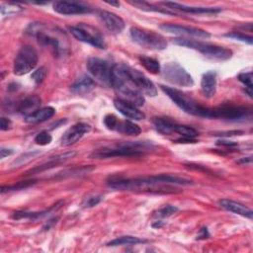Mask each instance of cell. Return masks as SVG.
I'll use <instances>...</instances> for the list:
<instances>
[{
	"label": "cell",
	"mask_w": 253,
	"mask_h": 253,
	"mask_svg": "<svg viewBox=\"0 0 253 253\" xmlns=\"http://www.w3.org/2000/svg\"><path fill=\"white\" fill-rule=\"evenodd\" d=\"M108 186L120 191H148L156 193H174V185H192V180L172 175L160 174L138 178H124L112 176L107 181Z\"/></svg>",
	"instance_id": "obj_1"
},
{
	"label": "cell",
	"mask_w": 253,
	"mask_h": 253,
	"mask_svg": "<svg viewBox=\"0 0 253 253\" xmlns=\"http://www.w3.org/2000/svg\"><path fill=\"white\" fill-rule=\"evenodd\" d=\"M60 32L55 29H49L41 23L31 24L27 29V34L35 37L41 45L48 47L56 57L63 55L67 51V46L64 43L65 36Z\"/></svg>",
	"instance_id": "obj_2"
},
{
	"label": "cell",
	"mask_w": 253,
	"mask_h": 253,
	"mask_svg": "<svg viewBox=\"0 0 253 253\" xmlns=\"http://www.w3.org/2000/svg\"><path fill=\"white\" fill-rule=\"evenodd\" d=\"M154 145L150 141H127L120 144H116L111 147H105L93 151L90 155L91 158L105 159L112 157H131L140 156L144 153L152 150Z\"/></svg>",
	"instance_id": "obj_3"
},
{
	"label": "cell",
	"mask_w": 253,
	"mask_h": 253,
	"mask_svg": "<svg viewBox=\"0 0 253 253\" xmlns=\"http://www.w3.org/2000/svg\"><path fill=\"white\" fill-rule=\"evenodd\" d=\"M173 42L181 46L195 49L211 59L224 61L232 56V51L230 49L201 41L190 40L187 38H177L173 40Z\"/></svg>",
	"instance_id": "obj_4"
},
{
	"label": "cell",
	"mask_w": 253,
	"mask_h": 253,
	"mask_svg": "<svg viewBox=\"0 0 253 253\" xmlns=\"http://www.w3.org/2000/svg\"><path fill=\"white\" fill-rule=\"evenodd\" d=\"M160 88L162 91L174 102L176 106H178L185 113L202 118H210V108L200 105L191 97L182 93L181 91L161 85Z\"/></svg>",
	"instance_id": "obj_5"
},
{
	"label": "cell",
	"mask_w": 253,
	"mask_h": 253,
	"mask_svg": "<svg viewBox=\"0 0 253 253\" xmlns=\"http://www.w3.org/2000/svg\"><path fill=\"white\" fill-rule=\"evenodd\" d=\"M115 68L142 95L150 97H154L157 95V89L155 85L142 72L126 64H116Z\"/></svg>",
	"instance_id": "obj_6"
},
{
	"label": "cell",
	"mask_w": 253,
	"mask_h": 253,
	"mask_svg": "<svg viewBox=\"0 0 253 253\" xmlns=\"http://www.w3.org/2000/svg\"><path fill=\"white\" fill-rule=\"evenodd\" d=\"M112 87L115 89L116 93L119 95V99L128 102L136 107H141L144 105L143 95L136 90L125 77H123L114 66V80Z\"/></svg>",
	"instance_id": "obj_7"
},
{
	"label": "cell",
	"mask_w": 253,
	"mask_h": 253,
	"mask_svg": "<svg viewBox=\"0 0 253 253\" xmlns=\"http://www.w3.org/2000/svg\"><path fill=\"white\" fill-rule=\"evenodd\" d=\"M130 38L140 46L151 50H163L167 47V41L161 35L137 27L129 29Z\"/></svg>",
	"instance_id": "obj_8"
},
{
	"label": "cell",
	"mask_w": 253,
	"mask_h": 253,
	"mask_svg": "<svg viewBox=\"0 0 253 253\" xmlns=\"http://www.w3.org/2000/svg\"><path fill=\"white\" fill-rule=\"evenodd\" d=\"M68 30L72 34V36L80 42H83L101 49H105L107 46L103 36L93 26L80 23L78 25L69 27Z\"/></svg>",
	"instance_id": "obj_9"
},
{
	"label": "cell",
	"mask_w": 253,
	"mask_h": 253,
	"mask_svg": "<svg viewBox=\"0 0 253 253\" xmlns=\"http://www.w3.org/2000/svg\"><path fill=\"white\" fill-rule=\"evenodd\" d=\"M38 52L32 45H23L14 60L13 71L16 75L22 76L34 70L38 64Z\"/></svg>",
	"instance_id": "obj_10"
},
{
	"label": "cell",
	"mask_w": 253,
	"mask_h": 253,
	"mask_svg": "<svg viewBox=\"0 0 253 253\" xmlns=\"http://www.w3.org/2000/svg\"><path fill=\"white\" fill-rule=\"evenodd\" d=\"M114 66L108 60L98 57H90L87 61V69L91 76L108 87L113 85Z\"/></svg>",
	"instance_id": "obj_11"
},
{
	"label": "cell",
	"mask_w": 253,
	"mask_h": 253,
	"mask_svg": "<svg viewBox=\"0 0 253 253\" xmlns=\"http://www.w3.org/2000/svg\"><path fill=\"white\" fill-rule=\"evenodd\" d=\"M162 76L166 81L180 87H191L194 85L193 77L177 62L166 63L162 68Z\"/></svg>",
	"instance_id": "obj_12"
},
{
	"label": "cell",
	"mask_w": 253,
	"mask_h": 253,
	"mask_svg": "<svg viewBox=\"0 0 253 253\" xmlns=\"http://www.w3.org/2000/svg\"><path fill=\"white\" fill-rule=\"evenodd\" d=\"M251 115V110L241 106L222 105L216 108L210 109V118L223 119L228 121L244 120Z\"/></svg>",
	"instance_id": "obj_13"
},
{
	"label": "cell",
	"mask_w": 253,
	"mask_h": 253,
	"mask_svg": "<svg viewBox=\"0 0 253 253\" xmlns=\"http://www.w3.org/2000/svg\"><path fill=\"white\" fill-rule=\"evenodd\" d=\"M104 125L106 126V127L108 129L118 131L125 135L136 136L141 132L140 127L136 124H134L128 120L121 121L113 114H109V115L105 116Z\"/></svg>",
	"instance_id": "obj_14"
},
{
	"label": "cell",
	"mask_w": 253,
	"mask_h": 253,
	"mask_svg": "<svg viewBox=\"0 0 253 253\" xmlns=\"http://www.w3.org/2000/svg\"><path fill=\"white\" fill-rule=\"evenodd\" d=\"M159 29L169 33V34H174L177 36H182V37H192L196 39H209L211 38V34L205 30L199 29V28H193V27H188V26H182V25H177V24H168L164 23L159 26Z\"/></svg>",
	"instance_id": "obj_15"
},
{
	"label": "cell",
	"mask_w": 253,
	"mask_h": 253,
	"mask_svg": "<svg viewBox=\"0 0 253 253\" xmlns=\"http://www.w3.org/2000/svg\"><path fill=\"white\" fill-rule=\"evenodd\" d=\"M52 8L61 15H81L92 11L88 5L77 1H56L53 3Z\"/></svg>",
	"instance_id": "obj_16"
},
{
	"label": "cell",
	"mask_w": 253,
	"mask_h": 253,
	"mask_svg": "<svg viewBox=\"0 0 253 253\" xmlns=\"http://www.w3.org/2000/svg\"><path fill=\"white\" fill-rule=\"evenodd\" d=\"M91 129L90 125L86 123H77L69 127L61 136L60 138V145L61 146H69L77 142L82 136L89 132Z\"/></svg>",
	"instance_id": "obj_17"
},
{
	"label": "cell",
	"mask_w": 253,
	"mask_h": 253,
	"mask_svg": "<svg viewBox=\"0 0 253 253\" xmlns=\"http://www.w3.org/2000/svg\"><path fill=\"white\" fill-rule=\"evenodd\" d=\"M97 16L105 28L114 34H119L125 29V21L113 12L99 11Z\"/></svg>",
	"instance_id": "obj_18"
},
{
	"label": "cell",
	"mask_w": 253,
	"mask_h": 253,
	"mask_svg": "<svg viewBox=\"0 0 253 253\" xmlns=\"http://www.w3.org/2000/svg\"><path fill=\"white\" fill-rule=\"evenodd\" d=\"M115 108L126 118L133 120V121H141L145 118V115L138 109V107L126 102L122 99H115L114 100Z\"/></svg>",
	"instance_id": "obj_19"
},
{
	"label": "cell",
	"mask_w": 253,
	"mask_h": 253,
	"mask_svg": "<svg viewBox=\"0 0 253 253\" xmlns=\"http://www.w3.org/2000/svg\"><path fill=\"white\" fill-rule=\"evenodd\" d=\"M76 154H77L76 151H68V152H65V153H62V154L50 157V159L48 161L42 163V165L36 166L35 168L30 169L29 171H27L26 175L37 174V173H41L42 171L48 170V169H50V168H52V167H54V166H56L58 164H61L63 162H66V161L72 159Z\"/></svg>",
	"instance_id": "obj_20"
},
{
	"label": "cell",
	"mask_w": 253,
	"mask_h": 253,
	"mask_svg": "<svg viewBox=\"0 0 253 253\" xmlns=\"http://www.w3.org/2000/svg\"><path fill=\"white\" fill-rule=\"evenodd\" d=\"M163 5L167 6L168 9H174L177 11H182L184 13L190 14H216L221 11L220 8L216 7H195L187 6L185 4H180L177 2H163Z\"/></svg>",
	"instance_id": "obj_21"
},
{
	"label": "cell",
	"mask_w": 253,
	"mask_h": 253,
	"mask_svg": "<svg viewBox=\"0 0 253 253\" xmlns=\"http://www.w3.org/2000/svg\"><path fill=\"white\" fill-rule=\"evenodd\" d=\"M218 206L227 211L239 214L246 218L252 219V217H253L252 210L238 202H235V201H232L229 199H221L218 201Z\"/></svg>",
	"instance_id": "obj_22"
},
{
	"label": "cell",
	"mask_w": 253,
	"mask_h": 253,
	"mask_svg": "<svg viewBox=\"0 0 253 253\" xmlns=\"http://www.w3.org/2000/svg\"><path fill=\"white\" fill-rule=\"evenodd\" d=\"M201 89L206 98H212L216 92V73L210 70L203 74L201 80Z\"/></svg>",
	"instance_id": "obj_23"
},
{
	"label": "cell",
	"mask_w": 253,
	"mask_h": 253,
	"mask_svg": "<svg viewBox=\"0 0 253 253\" xmlns=\"http://www.w3.org/2000/svg\"><path fill=\"white\" fill-rule=\"evenodd\" d=\"M40 106H41V98L37 95H30L19 103L17 107V112L26 117L33 114L37 110H39Z\"/></svg>",
	"instance_id": "obj_24"
},
{
	"label": "cell",
	"mask_w": 253,
	"mask_h": 253,
	"mask_svg": "<svg viewBox=\"0 0 253 253\" xmlns=\"http://www.w3.org/2000/svg\"><path fill=\"white\" fill-rule=\"evenodd\" d=\"M55 114V110L52 107H43L40 108L33 114L25 117V122L28 124H38L42 123L51 117H53Z\"/></svg>",
	"instance_id": "obj_25"
},
{
	"label": "cell",
	"mask_w": 253,
	"mask_h": 253,
	"mask_svg": "<svg viewBox=\"0 0 253 253\" xmlns=\"http://www.w3.org/2000/svg\"><path fill=\"white\" fill-rule=\"evenodd\" d=\"M95 86V82L94 80L84 74L82 76H80L71 86V91L75 94H79V95H83V94H86V93H89Z\"/></svg>",
	"instance_id": "obj_26"
},
{
	"label": "cell",
	"mask_w": 253,
	"mask_h": 253,
	"mask_svg": "<svg viewBox=\"0 0 253 253\" xmlns=\"http://www.w3.org/2000/svg\"><path fill=\"white\" fill-rule=\"evenodd\" d=\"M62 202L60 203H57L56 205H54L52 208H50L49 210H46V211H15L13 214H12V218L14 219H38V218H42L43 216H46L47 214H49L52 210L54 209H58Z\"/></svg>",
	"instance_id": "obj_27"
},
{
	"label": "cell",
	"mask_w": 253,
	"mask_h": 253,
	"mask_svg": "<svg viewBox=\"0 0 253 253\" xmlns=\"http://www.w3.org/2000/svg\"><path fill=\"white\" fill-rule=\"evenodd\" d=\"M152 124L158 132L162 134H170L174 132V126L176 123L168 118H154Z\"/></svg>",
	"instance_id": "obj_28"
},
{
	"label": "cell",
	"mask_w": 253,
	"mask_h": 253,
	"mask_svg": "<svg viewBox=\"0 0 253 253\" xmlns=\"http://www.w3.org/2000/svg\"><path fill=\"white\" fill-rule=\"evenodd\" d=\"M146 239H141L139 237L135 236H130V235H126V236H121L118 238H115L111 240L110 242L107 243L108 246H122V245H136L140 243H146Z\"/></svg>",
	"instance_id": "obj_29"
},
{
	"label": "cell",
	"mask_w": 253,
	"mask_h": 253,
	"mask_svg": "<svg viewBox=\"0 0 253 253\" xmlns=\"http://www.w3.org/2000/svg\"><path fill=\"white\" fill-rule=\"evenodd\" d=\"M139 63L150 73L152 74H157L160 72L161 70V66L158 60H156L155 58L149 57V56H145V55H140L138 57Z\"/></svg>",
	"instance_id": "obj_30"
},
{
	"label": "cell",
	"mask_w": 253,
	"mask_h": 253,
	"mask_svg": "<svg viewBox=\"0 0 253 253\" xmlns=\"http://www.w3.org/2000/svg\"><path fill=\"white\" fill-rule=\"evenodd\" d=\"M178 209L175 206H171V205H166L162 208H160L159 210H157L154 213H153V217L156 220H162L164 218H167L169 216H171L172 214H174L175 212H177ZM163 221V220H162Z\"/></svg>",
	"instance_id": "obj_31"
},
{
	"label": "cell",
	"mask_w": 253,
	"mask_h": 253,
	"mask_svg": "<svg viewBox=\"0 0 253 253\" xmlns=\"http://www.w3.org/2000/svg\"><path fill=\"white\" fill-rule=\"evenodd\" d=\"M174 132L179 133L183 137H189V138H196L199 135V132L195 128L188 126L178 125V124H175L174 126Z\"/></svg>",
	"instance_id": "obj_32"
},
{
	"label": "cell",
	"mask_w": 253,
	"mask_h": 253,
	"mask_svg": "<svg viewBox=\"0 0 253 253\" xmlns=\"http://www.w3.org/2000/svg\"><path fill=\"white\" fill-rule=\"evenodd\" d=\"M238 80L245 86V93L252 98V72H242L238 74Z\"/></svg>",
	"instance_id": "obj_33"
},
{
	"label": "cell",
	"mask_w": 253,
	"mask_h": 253,
	"mask_svg": "<svg viewBox=\"0 0 253 253\" xmlns=\"http://www.w3.org/2000/svg\"><path fill=\"white\" fill-rule=\"evenodd\" d=\"M36 183V180H28V181H22L18 182L17 184L9 185V186H2L1 187V194H4L5 192H11V191H18L26 189Z\"/></svg>",
	"instance_id": "obj_34"
},
{
	"label": "cell",
	"mask_w": 253,
	"mask_h": 253,
	"mask_svg": "<svg viewBox=\"0 0 253 253\" xmlns=\"http://www.w3.org/2000/svg\"><path fill=\"white\" fill-rule=\"evenodd\" d=\"M22 11V8L16 3H3L1 5V14L3 16H10Z\"/></svg>",
	"instance_id": "obj_35"
},
{
	"label": "cell",
	"mask_w": 253,
	"mask_h": 253,
	"mask_svg": "<svg viewBox=\"0 0 253 253\" xmlns=\"http://www.w3.org/2000/svg\"><path fill=\"white\" fill-rule=\"evenodd\" d=\"M52 140V136L51 134H49L48 131L46 130H42V131H40L36 136H35V142L39 145H42V146H44V145H47L51 142Z\"/></svg>",
	"instance_id": "obj_36"
},
{
	"label": "cell",
	"mask_w": 253,
	"mask_h": 253,
	"mask_svg": "<svg viewBox=\"0 0 253 253\" xmlns=\"http://www.w3.org/2000/svg\"><path fill=\"white\" fill-rule=\"evenodd\" d=\"M226 38H230L233 40H237V41H241L244 42H247L249 44H252L253 42V39L251 36H247L241 32H231V33H227L224 35Z\"/></svg>",
	"instance_id": "obj_37"
},
{
	"label": "cell",
	"mask_w": 253,
	"mask_h": 253,
	"mask_svg": "<svg viewBox=\"0 0 253 253\" xmlns=\"http://www.w3.org/2000/svg\"><path fill=\"white\" fill-rule=\"evenodd\" d=\"M103 200V197L100 195H93L90 196L88 198L85 199V201L83 202V207L84 208H92L97 206L101 201Z\"/></svg>",
	"instance_id": "obj_38"
},
{
	"label": "cell",
	"mask_w": 253,
	"mask_h": 253,
	"mask_svg": "<svg viewBox=\"0 0 253 253\" xmlns=\"http://www.w3.org/2000/svg\"><path fill=\"white\" fill-rule=\"evenodd\" d=\"M46 75V69L45 67H40L39 69H37L33 74H32V78L33 80L37 83V84H40L42 82V80L44 79Z\"/></svg>",
	"instance_id": "obj_39"
},
{
	"label": "cell",
	"mask_w": 253,
	"mask_h": 253,
	"mask_svg": "<svg viewBox=\"0 0 253 253\" xmlns=\"http://www.w3.org/2000/svg\"><path fill=\"white\" fill-rule=\"evenodd\" d=\"M0 128L1 130L5 131V130H9L12 128V122L10 119L2 117L0 120Z\"/></svg>",
	"instance_id": "obj_40"
},
{
	"label": "cell",
	"mask_w": 253,
	"mask_h": 253,
	"mask_svg": "<svg viewBox=\"0 0 253 253\" xmlns=\"http://www.w3.org/2000/svg\"><path fill=\"white\" fill-rule=\"evenodd\" d=\"M243 131L241 130H230V131H220V132H214L213 135L216 136H232V135H240Z\"/></svg>",
	"instance_id": "obj_41"
},
{
	"label": "cell",
	"mask_w": 253,
	"mask_h": 253,
	"mask_svg": "<svg viewBox=\"0 0 253 253\" xmlns=\"http://www.w3.org/2000/svg\"><path fill=\"white\" fill-rule=\"evenodd\" d=\"M209 237H210V233H209L207 227L201 228L200 231H199V234L197 235V239H206V238H209Z\"/></svg>",
	"instance_id": "obj_42"
},
{
	"label": "cell",
	"mask_w": 253,
	"mask_h": 253,
	"mask_svg": "<svg viewBox=\"0 0 253 253\" xmlns=\"http://www.w3.org/2000/svg\"><path fill=\"white\" fill-rule=\"evenodd\" d=\"M175 142L177 143H196L197 140L195 138H189V137H179L175 140Z\"/></svg>",
	"instance_id": "obj_43"
},
{
	"label": "cell",
	"mask_w": 253,
	"mask_h": 253,
	"mask_svg": "<svg viewBox=\"0 0 253 253\" xmlns=\"http://www.w3.org/2000/svg\"><path fill=\"white\" fill-rule=\"evenodd\" d=\"M14 152V150L12 148H7V147H1L0 149V153H1V159L5 158L8 155H11Z\"/></svg>",
	"instance_id": "obj_44"
},
{
	"label": "cell",
	"mask_w": 253,
	"mask_h": 253,
	"mask_svg": "<svg viewBox=\"0 0 253 253\" xmlns=\"http://www.w3.org/2000/svg\"><path fill=\"white\" fill-rule=\"evenodd\" d=\"M217 145H222V146H226V147H231V146H236L237 143L234 141H226V140H218L216 142Z\"/></svg>",
	"instance_id": "obj_45"
},
{
	"label": "cell",
	"mask_w": 253,
	"mask_h": 253,
	"mask_svg": "<svg viewBox=\"0 0 253 253\" xmlns=\"http://www.w3.org/2000/svg\"><path fill=\"white\" fill-rule=\"evenodd\" d=\"M252 162V157L248 156V157H243L240 160L237 161L238 164H250Z\"/></svg>",
	"instance_id": "obj_46"
},
{
	"label": "cell",
	"mask_w": 253,
	"mask_h": 253,
	"mask_svg": "<svg viewBox=\"0 0 253 253\" xmlns=\"http://www.w3.org/2000/svg\"><path fill=\"white\" fill-rule=\"evenodd\" d=\"M107 4L113 5V6H117V7L120 6V2H107Z\"/></svg>",
	"instance_id": "obj_47"
}]
</instances>
